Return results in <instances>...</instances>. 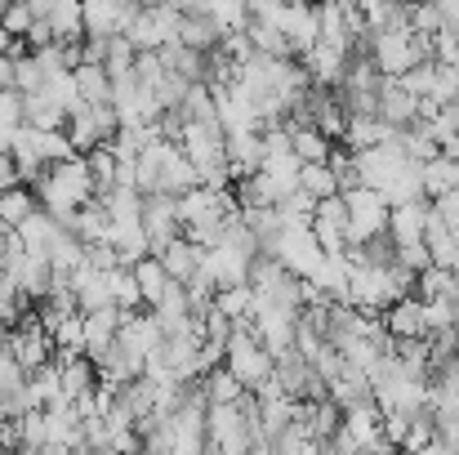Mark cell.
Here are the masks:
<instances>
[{
    "label": "cell",
    "mask_w": 459,
    "mask_h": 455,
    "mask_svg": "<svg viewBox=\"0 0 459 455\" xmlns=\"http://www.w3.org/2000/svg\"><path fill=\"white\" fill-rule=\"evenodd\" d=\"M343 197H348V241H370V237L388 232L393 206H388V197H384L379 188L361 183V188H352V192H343Z\"/></svg>",
    "instance_id": "obj_1"
},
{
    "label": "cell",
    "mask_w": 459,
    "mask_h": 455,
    "mask_svg": "<svg viewBox=\"0 0 459 455\" xmlns=\"http://www.w3.org/2000/svg\"><path fill=\"white\" fill-rule=\"evenodd\" d=\"M370 58H375V67H379L384 76H402L406 67L424 63L411 31H375V36H370Z\"/></svg>",
    "instance_id": "obj_2"
},
{
    "label": "cell",
    "mask_w": 459,
    "mask_h": 455,
    "mask_svg": "<svg viewBox=\"0 0 459 455\" xmlns=\"http://www.w3.org/2000/svg\"><path fill=\"white\" fill-rule=\"evenodd\" d=\"M348 58H352V49L330 45V40H316L312 49L299 54V63L307 67L312 85H330V90H339V85H343V76H348Z\"/></svg>",
    "instance_id": "obj_3"
},
{
    "label": "cell",
    "mask_w": 459,
    "mask_h": 455,
    "mask_svg": "<svg viewBox=\"0 0 459 455\" xmlns=\"http://www.w3.org/2000/svg\"><path fill=\"white\" fill-rule=\"evenodd\" d=\"M379 117H384L388 126H397V130L415 126V121H420V94H411V90L402 85V76H384V81H379Z\"/></svg>",
    "instance_id": "obj_4"
},
{
    "label": "cell",
    "mask_w": 459,
    "mask_h": 455,
    "mask_svg": "<svg viewBox=\"0 0 459 455\" xmlns=\"http://www.w3.org/2000/svg\"><path fill=\"white\" fill-rule=\"evenodd\" d=\"M201 273L223 291V286H237V282H250V255L232 250V246H214L201 255Z\"/></svg>",
    "instance_id": "obj_5"
},
{
    "label": "cell",
    "mask_w": 459,
    "mask_h": 455,
    "mask_svg": "<svg viewBox=\"0 0 459 455\" xmlns=\"http://www.w3.org/2000/svg\"><path fill=\"white\" fill-rule=\"evenodd\" d=\"M264 126H250V130H228V165H232V179H246L264 165Z\"/></svg>",
    "instance_id": "obj_6"
},
{
    "label": "cell",
    "mask_w": 459,
    "mask_h": 455,
    "mask_svg": "<svg viewBox=\"0 0 459 455\" xmlns=\"http://www.w3.org/2000/svg\"><path fill=\"white\" fill-rule=\"evenodd\" d=\"M49 179L72 197V201H94V174H90V156L85 152H76V156H67V161H54L49 165Z\"/></svg>",
    "instance_id": "obj_7"
},
{
    "label": "cell",
    "mask_w": 459,
    "mask_h": 455,
    "mask_svg": "<svg viewBox=\"0 0 459 455\" xmlns=\"http://www.w3.org/2000/svg\"><path fill=\"white\" fill-rule=\"evenodd\" d=\"M196 183H201V170L192 165V156L183 152V144L165 139V161H160V192L178 197V192H187V188H196Z\"/></svg>",
    "instance_id": "obj_8"
},
{
    "label": "cell",
    "mask_w": 459,
    "mask_h": 455,
    "mask_svg": "<svg viewBox=\"0 0 459 455\" xmlns=\"http://www.w3.org/2000/svg\"><path fill=\"white\" fill-rule=\"evenodd\" d=\"M388 232L393 241H424L429 232V197H415V201H397L393 214H388Z\"/></svg>",
    "instance_id": "obj_9"
},
{
    "label": "cell",
    "mask_w": 459,
    "mask_h": 455,
    "mask_svg": "<svg viewBox=\"0 0 459 455\" xmlns=\"http://www.w3.org/2000/svg\"><path fill=\"white\" fill-rule=\"evenodd\" d=\"M121 317H126L121 303H103V308H90V312H85V353H90V357H99V353L121 335Z\"/></svg>",
    "instance_id": "obj_10"
},
{
    "label": "cell",
    "mask_w": 459,
    "mask_h": 455,
    "mask_svg": "<svg viewBox=\"0 0 459 455\" xmlns=\"http://www.w3.org/2000/svg\"><path fill=\"white\" fill-rule=\"evenodd\" d=\"M201 255H205V250H201V246H196V241H192L187 232L169 237V241H165V246L156 250V259H160V264L169 268V277H178V282H187V277H192V273L201 268Z\"/></svg>",
    "instance_id": "obj_11"
},
{
    "label": "cell",
    "mask_w": 459,
    "mask_h": 455,
    "mask_svg": "<svg viewBox=\"0 0 459 455\" xmlns=\"http://www.w3.org/2000/svg\"><path fill=\"white\" fill-rule=\"evenodd\" d=\"M384 326L393 339H411V335H429L424 330V300L420 295H402L397 303L384 308Z\"/></svg>",
    "instance_id": "obj_12"
},
{
    "label": "cell",
    "mask_w": 459,
    "mask_h": 455,
    "mask_svg": "<svg viewBox=\"0 0 459 455\" xmlns=\"http://www.w3.org/2000/svg\"><path fill=\"white\" fill-rule=\"evenodd\" d=\"M22 117H27V126H36V130H63L67 126V108L40 85V90H31V94H22Z\"/></svg>",
    "instance_id": "obj_13"
},
{
    "label": "cell",
    "mask_w": 459,
    "mask_h": 455,
    "mask_svg": "<svg viewBox=\"0 0 459 455\" xmlns=\"http://www.w3.org/2000/svg\"><path fill=\"white\" fill-rule=\"evenodd\" d=\"M94 366H99V375H108V380H117V384H130L134 375H143V357L130 353L121 339H112V344L94 357Z\"/></svg>",
    "instance_id": "obj_14"
},
{
    "label": "cell",
    "mask_w": 459,
    "mask_h": 455,
    "mask_svg": "<svg viewBox=\"0 0 459 455\" xmlns=\"http://www.w3.org/2000/svg\"><path fill=\"white\" fill-rule=\"evenodd\" d=\"M397 135V126H388L384 117H348V130H343V148L352 152H366V148H379Z\"/></svg>",
    "instance_id": "obj_15"
},
{
    "label": "cell",
    "mask_w": 459,
    "mask_h": 455,
    "mask_svg": "<svg viewBox=\"0 0 459 455\" xmlns=\"http://www.w3.org/2000/svg\"><path fill=\"white\" fill-rule=\"evenodd\" d=\"M85 259H90V241H85L81 232H72V228H58L54 241H49V264H54V273H76Z\"/></svg>",
    "instance_id": "obj_16"
},
{
    "label": "cell",
    "mask_w": 459,
    "mask_h": 455,
    "mask_svg": "<svg viewBox=\"0 0 459 455\" xmlns=\"http://www.w3.org/2000/svg\"><path fill=\"white\" fill-rule=\"evenodd\" d=\"M126 36L134 40V49H160L169 36H165V27H160V18H156V4H139L134 13H130V22H126Z\"/></svg>",
    "instance_id": "obj_17"
},
{
    "label": "cell",
    "mask_w": 459,
    "mask_h": 455,
    "mask_svg": "<svg viewBox=\"0 0 459 455\" xmlns=\"http://www.w3.org/2000/svg\"><path fill=\"white\" fill-rule=\"evenodd\" d=\"M290 144H295V156H299V161H330L334 148H339V144H334L321 126H312V121L290 126Z\"/></svg>",
    "instance_id": "obj_18"
},
{
    "label": "cell",
    "mask_w": 459,
    "mask_h": 455,
    "mask_svg": "<svg viewBox=\"0 0 459 455\" xmlns=\"http://www.w3.org/2000/svg\"><path fill=\"white\" fill-rule=\"evenodd\" d=\"M76 85L85 103H112V72L108 63H76Z\"/></svg>",
    "instance_id": "obj_19"
},
{
    "label": "cell",
    "mask_w": 459,
    "mask_h": 455,
    "mask_svg": "<svg viewBox=\"0 0 459 455\" xmlns=\"http://www.w3.org/2000/svg\"><path fill=\"white\" fill-rule=\"evenodd\" d=\"M99 384V366H94V357L90 353H76L72 362H63V393L76 402L81 393H90Z\"/></svg>",
    "instance_id": "obj_20"
},
{
    "label": "cell",
    "mask_w": 459,
    "mask_h": 455,
    "mask_svg": "<svg viewBox=\"0 0 459 455\" xmlns=\"http://www.w3.org/2000/svg\"><path fill=\"white\" fill-rule=\"evenodd\" d=\"M40 206V197H36V188H27V183H13V188H4L0 192V223H9V228H18L31 210Z\"/></svg>",
    "instance_id": "obj_21"
},
{
    "label": "cell",
    "mask_w": 459,
    "mask_h": 455,
    "mask_svg": "<svg viewBox=\"0 0 459 455\" xmlns=\"http://www.w3.org/2000/svg\"><path fill=\"white\" fill-rule=\"evenodd\" d=\"M67 135H72L76 152H94L99 144H108V135H103V126H99V117H94V108H90V103H85L81 112H72V117H67Z\"/></svg>",
    "instance_id": "obj_22"
},
{
    "label": "cell",
    "mask_w": 459,
    "mask_h": 455,
    "mask_svg": "<svg viewBox=\"0 0 459 455\" xmlns=\"http://www.w3.org/2000/svg\"><path fill=\"white\" fill-rule=\"evenodd\" d=\"M49 447V411L31 407L27 416H18V451H45Z\"/></svg>",
    "instance_id": "obj_23"
},
{
    "label": "cell",
    "mask_w": 459,
    "mask_h": 455,
    "mask_svg": "<svg viewBox=\"0 0 459 455\" xmlns=\"http://www.w3.org/2000/svg\"><path fill=\"white\" fill-rule=\"evenodd\" d=\"M134 277H139L143 303H148V308H156V303H160V295H165V286H169V268H165L156 255H148V259H139V264H134Z\"/></svg>",
    "instance_id": "obj_24"
},
{
    "label": "cell",
    "mask_w": 459,
    "mask_h": 455,
    "mask_svg": "<svg viewBox=\"0 0 459 455\" xmlns=\"http://www.w3.org/2000/svg\"><path fill=\"white\" fill-rule=\"evenodd\" d=\"M299 188L312 192L316 201H321V197H334V192H339V174H334L330 161H304V165H299Z\"/></svg>",
    "instance_id": "obj_25"
},
{
    "label": "cell",
    "mask_w": 459,
    "mask_h": 455,
    "mask_svg": "<svg viewBox=\"0 0 459 455\" xmlns=\"http://www.w3.org/2000/svg\"><path fill=\"white\" fill-rule=\"evenodd\" d=\"M201 389H205V398L210 402H237L241 393H246V384L232 375V366L223 362V366H214V371H205L201 375Z\"/></svg>",
    "instance_id": "obj_26"
},
{
    "label": "cell",
    "mask_w": 459,
    "mask_h": 455,
    "mask_svg": "<svg viewBox=\"0 0 459 455\" xmlns=\"http://www.w3.org/2000/svg\"><path fill=\"white\" fill-rule=\"evenodd\" d=\"M255 300H259V291L250 286V282H237V286H223L214 303L232 317V321H241V317H255Z\"/></svg>",
    "instance_id": "obj_27"
},
{
    "label": "cell",
    "mask_w": 459,
    "mask_h": 455,
    "mask_svg": "<svg viewBox=\"0 0 459 455\" xmlns=\"http://www.w3.org/2000/svg\"><path fill=\"white\" fill-rule=\"evenodd\" d=\"M90 156V174H94V197H103V192H112L117 188V152L108 148V144H99L94 152H85Z\"/></svg>",
    "instance_id": "obj_28"
},
{
    "label": "cell",
    "mask_w": 459,
    "mask_h": 455,
    "mask_svg": "<svg viewBox=\"0 0 459 455\" xmlns=\"http://www.w3.org/2000/svg\"><path fill=\"white\" fill-rule=\"evenodd\" d=\"M112 295H117V303L130 312V308H148L143 303V291H139V277H134V268L130 264H117L112 268Z\"/></svg>",
    "instance_id": "obj_29"
},
{
    "label": "cell",
    "mask_w": 459,
    "mask_h": 455,
    "mask_svg": "<svg viewBox=\"0 0 459 455\" xmlns=\"http://www.w3.org/2000/svg\"><path fill=\"white\" fill-rule=\"evenodd\" d=\"M49 81V72H45V63H40V54L36 49H27V54H18V72H13V90H22V94H31V90H40Z\"/></svg>",
    "instance_id": "obj_30"
},
{
    "label": "cell",
    "mask_w": 459,
    "mask_h": 455,
    "mask_svg": "<svg viewBox=\"0 0 459 455\" xmlns=\"http://www.w3.org/2000/svg\"><path fill=\"white\" fill-rule=\"evenodd\" d=\"M415 295L420 300H442V295H455V273L451 268H424L420 282H415Z\"/></svg>",
    "instance_id": "obj_31"
},
{
    "label": "cell",
    "mask_w": 459,
    "mask_h": 455,
    "mask_svg": "<svg viewBox=\"0 0 459 455\" xmlns=\"http://www.w3.org/2000/svg\"><path fill=\"white\" fill-rule=\"evenodd\" d=\"M402 85H406L411 94H420V99H429V94L437 90V58H424V63H415V67H406V72H402Z\"/></svg>",
    "instance_id": "obj_32"
},
{
    "label": "cell",
    "mask_w": 459,
    "mask_h": 455,
    "mask_svg": "<svg viewBox=\"0 0 459 455\" xmlns=\"http://www.w3.org/2000/svg\"><path fill=\"white\" fill-rule=\"evenodd\" d=\"M156 312H160V317H183V312H192V291H187V282L169 277V286H165V295L156 303Z\"/></svg>",
    "instance_id": "obj_33"
},
{
    "label": "cell",
    "mask_w": 459,
    "mask_h": 455,
    "mask_svg": "<svg viewBox=\"0 0 459 455\" xmlns=\"http://www.w3.org/2000/svg\"><path fill=\"white\" fill-rule=\"evenodd\" d=\"M442 4L437 0H411V31H442Z\"/></svg>",
    "instance_id": "obj_34"
},
{
    "label": "cell",
    "mask_w": 459,
    "mask_h": 455,
    "mask_svg": "<svg viewBox=\"0 0 459 455\" xmlns=\"http://www.w3.org/2000/svg\"><path fill=\"white\" fill-rule=\"evenodd\" d=\"M397 264L411 268V273H424V268H433V246L429 241H402L397 246Z\"/></svg>",
    "instance_id": "obj_35"
},
{
    "label": "cell",
    "mask_w": 459,
    "mask_h": 455,
    "mask_svg": "<svg viewBox=\"0 0 459 455\" xmlns=\"http://www.w3.org/2000/svg\"><path fill=\"white\" fill-rule=\"evenodd\" d=\"M22 121H27V117H22V90H13V85L4 90V85H0V130L13 135Z\"/></svg>",
    "instance_id": "obj_36"
},
{
    "label": "cell",
    "mask_w": 459,
    "mask_h": 455,
    "mask_svg": "<svg viewBox=\"0 0 459 455\" xmlns=\"http://www.w3.org/2000/svg\"><path fill=\"white\" fill-rule=\"evenodd\" d=\"M54 344L58 348H85V312H67L63 326L54 330Z\"/></svg>",
    "instance_id": "obj_37"
},
{
    "label": "cell",
    "mask_w": 459,
    "mask_h": 455,
    "mask_svg": "<svg viewBox=\"0 0 459 455\" xmlns=\"http://www.w3.org/2000/svg\"><path fill=\"white\" fill-rule=\"evenodd\" d=\"M31 22H36V13H31V4H27V0H9V9L0 13V27H9L13 36H27V31H31Z\"/></svg>",
    "instance_id": "obj_38"
},
{
    "label": "cell",
    "mask_w": 459,
    "mask_h": 455,
    "mask_svg": "<svg viewBox=\"0 0 459 455\" xmlns=\"http://www.w3.org/2000/svg\"><path fill=\"white\" fill-rule=\"evenodd\" d=\"M108 40L112 36H85L81 40V63H108Z\"/></svg>",
    "instance_id": "obj_39"
},
{
    "label": "cell",
    "mask_w": 459,
    "mask_h": 455,
    "mask_svg": "<svg viewBox=\"0 0 459 455\" xmlns=\"http://www.w3.org/2000/svg\"><path fill=\"white\" fill-rule=\"evenodd\" d=\"M90 264H94V268H117L121 255H117L112 241H90Z\"/></svg>",
    "instance_id": "obj_40"
},
{
    "label": "cell",
    "mask_w": 459,
    "mask_h": 455,
    "mask_svg": "<svg viewBox=\"0 0 459 455\" xmlns=\"http://www.w3.org/2000/svg\"><path fill=\"white\" fill-rule=\"evenodd\" d=\"M27 45H31V49H45V45H54V27H49V18H36V22H31V31H27Z\"/></svg>",
    "instance_id": "obj_41"
},
{
    "label": "cell",
    "mask_w": 459,
    "mask_h": 455,
    "mask_svg": "<svg viewBox=\"0 0 459 455\" xmlns=\"http://www.w3.org/2000/svg\"><path fill=\"white\" fill-rule=\"evenodd\" d=\"M13 72H18V54H0V85L4 90L13 85Z\"/></svg>",
    "instance_id": "obj_42"
},
{
    "label": "cell",
    "mask_w": 459,
    "mask_h": 455,
    "mask_svg": "<svg viewBox=\"0 0 459 455\" xmlns=\"http://www.w3.org/2000/svg\"><path fill=\"white\" fill-rule=\"evenodd\" d=\"M437 4H442V22L451 31H459V0H437Z\"/></svg>",
    "instance_id": "obj_43"
},
{
    "label": "cell",
    "mask_w": 459,
    "mask_h": 455,
    "mask_svg": "<svg viewBox=\"0 0 459 455\" xmlns=\"http://www.w3.org/2000/svg\"><path fill=\"white\" fill-rule=\"evenodd\" d=\"M27 4H31V13H36V18H49V9H54L58 0H27Z\"/></svg>",
    "instance_id": "obj_44"
},
{
    "label": "cell",
    "mask_w": 459,
    "mask_h": 455,
    "mask_svg": "<svg viewBox=\"0 0 459 455\" xmlns=\"http://www.w3.org/2000/svg\"><path fill=\"white\" fill-rule=\"evenodd\" d=\"M4 9H9V0H0V13H4Z\"/></svg>",
    "instance_id": "obj_45"
}]
</instances>
